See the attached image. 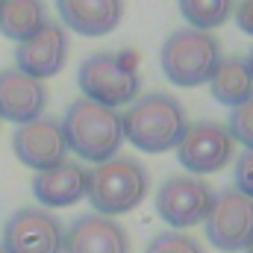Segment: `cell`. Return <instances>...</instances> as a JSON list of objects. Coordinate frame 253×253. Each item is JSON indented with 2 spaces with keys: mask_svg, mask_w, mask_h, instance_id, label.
<instances>
[{
  "mask_svg": "<svg viewBox=\"0 0 253 253\" xmlns=\"http://www.w3.org/2000/svg\"><path fill=\"white\" fill-rule=\"evenodd\" d=\"M65 227L47 209L24 206L3 227V253H62Z\"/></svg>",
  "mask_w": 253,
  "mask_h": 253,
  "instance_id": "8",
  "label": "cell"
},
{
  "mask_svg": "<svg viewBox=\"0 0 253 253\" xmlns=\"http://www.w3.org/2000/svg\"><path fill=\"white\" fill-rule=\"evenodd\" d=\"M56 12L62 27L85 39H100L121 24L124 0H56Z\"/></svg>",
  "mask_w": 253,
  "mask_h": 253,
  "instance_id": "14",
  "label": "cell"
},
{
  "mask_svg": "<svg viewBox=\"0 0 253 253\" xmlns=\"http://www.w3.org/2000/svg\"><path fill=\"white\" fill-rule=\"evenodd\" d=\"M47 24L44 0H3L0 3V33L9 42H24Z\"/></svg>",
  "mask_w": 253,
  "mask_h": 253,
  "instance_id": "16",
  "label": "cell"
},
{
  "mask_svg": "<svg viewBox=\"0 0 253 253\" xmlns=\"http://www.w3.org/2000/svg\"><path fill=\"white\" fill-rule=\"evenodd\" d=\"M245 65H248V74L253 77V47H251V53H248V59H245Z\"/></svg>",
  "mask_w": 253,
  "mask_h": 253,
  "instance_id": "23",
  "label": "cell"
},
{
  "mask_svg": "<svg viewBox=\"0 0 253 253\" xmlns=\"http://www.w3.org/2000/svg\"><path fill=\"white\" fill-rule=\"evenodd\" d=\"M12 150H15L18 162L33 168L36 174L65 162V156H68V144H65L59 121L44 118V115L36 121L18 124L15 135H12Z\"/></svg>",
  "mask_w": 253,
  "mask_h": 253,
  "instance_id": "10",
  "label": "cell"
},
{
  "mask_svg": "<svg viewBox=\"0 0 253 253\" xmlns=\"http://www.w3.org/2000/svg\"><path fill=\"white\" fill-rule=\"evenodd\" d=\"M68 62V33L62 24L47 21L36 36L18 42L15 50V68L24 71L33 80H47L56 77Z\"/></svg>",
  "mask_w": 253,
  "mask_h": 253,
  "instance_id": "11",
  "label": "cell"
},
{
  "mask_svg": "<svg viewBox=\"0 0 253 253\" xmlns=\"http://www.w3.org/2000/svg\"><path fill=\"white\" fill-rule=\"evenodd\" d=\"M0 3H3V0H0Z\"/></svg>",
  "mask_w": 253,
  "mask_h": 253,
  "instance_id": "26",
  "label": "cell"
},
{
  "mask_svg": "<svg viewBox=\"0 0 253 253\" xmlns=\"http://www.w3.org/2000/svg\"><path fill=\"white\" fill-rule=\"evenodd\" d=\"M212 197H215V191L200 177L174 174L156 191V212L174 230L194 227V224H203V218H206V212L212 206Z\"/></svg>",
  "mask_w": 253,
  "mask_h": 253,
  "instance_id": "9",
  "label": "cell"
},
{
  "mask_svg": "<svg viewBox=\"0 0 253 253\" xmlns=\"http://www.w3.org/2000/svg\"><path fill=\"white\" fill-rule=\"evenodd\" d=\"M62 253H129V236L106 215H80L65 230Z\"/></svg>",
  "mask_w": 253,
  "mask_h": 253,
  "instance_id": "12",
  "label": "cell"
},
{
  "mask_svg": "<svg viewBox=\"0 0 253 253\" xmlns=\"http://www.w3.org/2000/svg\"><path fill=\"white\" fill-rule=\"evenodd\" d=\"M59 126H62L68 150L91 165H100V162L118 156V150L124 144L121 112L91 103L85 97L74 100L65 109V118L59 121Z\"/></svg>",
  "mask_w": 253,
  "mask_h": 253,
  "instance_id": "2",
  "label": "cell"
},
{
  "mask_svg": "<svg viewBox=\"0 0 253 253\" xmlns=\"http://www.w3.org/2000/svg\"><path fill=\"white\" fill-rule=\"evenodd\" d=\"M245 253H253V239H251V245H248V248H245Z\"/></svg>",
  "mask_w": 253,
  "mask_h": 253,
  "instance_id": "24",
  "label": "cell"
},
{
  "mask_svg": "<svg viewBox=\"0 0 253 253\" xmlns=\"http://www.w3.org/2000/svg\"><path fill=\"white\" fill-rule=\"evenodd\" d=\"M85 177L88 171L80 162H59L47 171L33 177V197L47 209H65L85 197Z\"/></svg>",
  "mask_w": 253,
  "mask_h": 253,
  "instance_id": "15",
  "label": "cell"
},
{
  "mask_svg": "<svg viewBox=\"0 0 253 253\" xmlns=\"http://www.w3.org/2000/svg\"><path fill=\"white\" fill-rule=\"evenodd\" d=\"M209 91L221 106L236 109L253 94V77L248 74L245 59H221L209 77Z\"/></svg>",
  "mask_w": 253,
  "mask_h": 253,
  "instance_id": "17",
  "label": "cell"
},
{
  "mask_svg": "<svg viewBox=\"0 0 253 253\" xmlns=\"http://www.w3.org/2000/svg\"><path fill=\"white\" fill-rule=\"evenodd\" d=\"M209 245L224 253H239L253 239V200L236 189H224L212 197V206L203 218Z\"/></svg>",
  "mask_w": 253,
  "mask_h": 253,
  "instance_id": "6",
  "label": "cell"
},
{
  "mask_svg": "<svg viewBox=\"0 0 253 253\" xmlns=\"http://www.w3.org/2000/svg\"><path fill=\"white\" fill-rule=\"evenodd\" d=\"M121 126L132 147L144 153H168L183 138L189 118L177 97L165 91H150L129 103V109L121 115Z\"/></svg>",
  "mask_w": 253,
  "mask_h": 253,
  "instance_id": "1",
  "label": "cell"
},
{
  "mask_svg": "<svg viewBox=\"0 0 253 253\" xmlns=\"http://www.w3.org/2000/svg\"><path fill=\"white\" fill-rule=\"evenodd\" d=\"M180 12L191 24V30H215L224 27L233 15V0H180Z\"/></svg>",
  "mask_w": 253,
  "mask_h": 253,
  "instance_id": "18",
  "label": "cell"
},
{
  "mask_svg": "<svg viewBox=\"0 0 253 253\" xmlns=\"http://www.w3.org/2000/svg\"><path fill=\"white\" fill-rule=\"evenodd\" d=\"M224 56H221V44L212 33L203 30H177L165 39L159 62L165 77L180 85V88H194L209 83L212 71L218 68Z\"/></svg>",
  "mask_w": 253,
  "mask_h": 253,
  "instance_id": "5",
  "label": "cell"
},
{
  "mask_svg": "<svg viewBox=\"0 0 253 253\" xmlns=\"http://www.w3.org/2000/svg\"><path fill=\"white\" fill-rule=\"evenodd\" d=\"M227 132L233 135V141L245 144V150H253V94L239 103L230 115V124H227Z\"/></svg>",
  "mask_w": 253,
  "mask_h": 253,
  "instance_id": "19",
  "label": "cell"
},
{
  "mask_svg": "<svg viewBox=\"0 0 253 253\" xmlns=\"http://www.w3.org/2000/svg\"><path fill=\"white\" fill-rule=\"evenodd\" d=\"M0 253H3V248H0Z\"/></svg>",
  "mask_w": 253,
  "mask_h": 253,
  "instance_id": "25",
  "label": "cell"
},
{
  "mask_svg": "<svg viewBox=\"0 0 253 253\" xmlns=\"http://www.w3.org/2000/svg\"><path fill=\"white\" fill-rule=\"evenodd\" d=\"M44 106H47V88L42 80H33L18 68L0 71V118L12 124H27L42 118Z\"/></svg>",
  "mask_w": 253,
  "mask_h": 253,
  "instance_id": "13",
  "label": "cell"
},
{
  "mask_svg": "<svg viewBox=\"0 0 253 253\" xmlns=\"http://www.w3.org/2000/svg\"><path fill=\"white\" fill-rule=\"evenodd\" d=\"M174 150H177L180 165L191 177H200V174L221 171L233 159L236 141L227 132V126L218 124V121H194V124L186 126V132Z\"/></svg>",
  "mask_w": 253,
  "mask_h": 253,
  "instance_id": "7",
  "label": "cell"
},
{
  "mask_svg": "<svg viewBox=\"0 0 253 253\" xmlns=\"http://www.w3.org/2000/svg\"><path fill=\"white\" fill-rule=\"evenodd\" d=\"M150 191V174L132 156H112L85 177V200L97 215L118 218L132 212Z\"/></svg>",
  "mask_w": 253,
  "mask_h": 253,
  "instance_id": "3",
  "label": "cell"
},
{
  "mask_svg": "<svg viewBox=\"0 0 253 253\" xmlns=\"http://www.w3.org/2000/svg\"><path fill=\"white\" fill-rule=\"evenodd\" d=\"M236 191H242L245 197L253 200V150H245L236 159Z\"/></svg>",
  "mask_w": 253,
  "mask_h": 253,
  "instance_id": "21",
  "label": "cell"
},
{
  "mask_svg": "<svg viewBox=\"0 0 253 253\" xmlns=\"http://www.w3.org/2000/svg\"><path fill=\"white\" fill-rule=\"evenodd\" d=\"M144 253H206V251H203L191 236H183V233L171 230V233H159V236H153Z\"/></svg>",
  "mask_w": 253,
  "mask_h": 253,
  "instance_id": "20",
  "label": "cell"
},
{
  "mask_svg": "<svg viewBox=\"0 0 253 253\" xmlns=\"http://www.w3.org/2000/svg\"><path fill=\"white\" fill-rule=\"evenodd\" d=\"M236 24L242 33L253 36V0H242V6L236 9Z\"/></svg>",
  "mask_w": 253,
  "mask_h": 253,
  "instance_id": "22",
  "label": "cell"
},
{
  "mask_svg": "<svg viewBox=\"0 0 253 253\" xmlns=\"http://www.w3.org/2000/svg\"><path fill=\"white\" fill-rule=\"evenodd\" d=\"M77 85L85 100L118 109L138 97L141 77H138V59L126 50H100L80 62Z\"/></svg>",
  "mask_w": 253,
  "mask_h": 253,
  "instance_id": "4",
  "label": "cell"
}]
</instances>
